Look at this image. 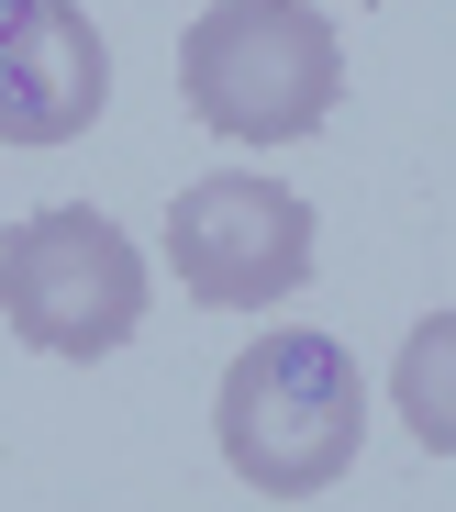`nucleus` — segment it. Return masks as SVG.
Instances as JSON below:
<instances>
[{
	"instance_id": "obj_1",
	"label": "nucleus",
	"mask_w": 456,
	"mask_h": 512,
	"mask_svg": "<svg viewBox=\"0 0 456 512\" xmlns=\"http://www.w3.org/2000/svg\"><path fill=\"white\" fill-rule=\"evenodd\" d=\"M212 435L245 490L312 501L368 446V379L334 334H256V346H234V368L212 390Z\"/></svg>"
},
{
	"instance_id": "obj_3",
	"label": "nucleus",
	"mask_w": 456,
	"mask_h": 512,
	"mask_svg": "<svg viewBox=\"0 0 456 512\" xmlns=\"http://www.w3.org/2000/svg\"><path fill=\"white\" fill-rule=\"evenodd\" d=\"M0 323L34 357H112L145 323V245L89 201L23 212L0 234Z\"/></svg>"
},
{
	"instance_id": "obj_2",
	"label": "nucleus",
	"mask_w": 456,
	"mask_h": 512,
	"mask_svg": "<svg viewBox=\"0 0 456 512\" xmlns=\"http://www.w3.org/2000/svg\"><path fill=\"white\" fill-rule=\"evenodd\" d=\"M178 101L234 145H301L345 101V34L312 0H212L178 34Z\"/></svg>"
},
{
	"instance_id": "obj_5",
	"label": "nucleus",
	"mask_w": 456,
	"mask_h": 512,
	"mask_svg": "<svg viewBox=\"0 0 456 512\" xmlns=\"http://www.w3.org/2000/svg\"><path fill=\"white\" fill-rule=\"evenodd\" d=\"M112 101V45L78 0H0V145H78Z\"/></svg>"
},
{
	"instance_id": "obj_6",
	"label": "nucleus",
	"mask_w": 456,
	"mask_h": 512,
	"mask_svg": "<svg viewBox=\"0 0 456 512\" xmlns=\"http://www.w3.org/2000/svg\"><path fill=\"white\" fill-rule=\"evenodd\" d=\"M390 412L412 423V446L456 457V312H423L390 357Z\"/></svg>"
},
{
	"instance_id": "obj_4",
	"label": "nucleus",
	"mask_w": 456,
	"mask_h": 512,
	"mask_svg": "<svg viewBox=\"0 0 456 512\" xmlns=\"http://www.w3.org/2000/svg\"><path fill=\"white\" fill-rule=\"evenodd\" d=\"M312 201L267 167H223L167 201V268L201 312H279L323 256H312Z\"/></svg>"
}]
</instances>
